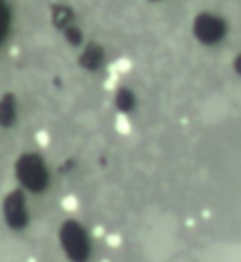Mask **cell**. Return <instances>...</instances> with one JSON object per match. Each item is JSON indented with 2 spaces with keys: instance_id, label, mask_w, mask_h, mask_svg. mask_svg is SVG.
I'll list each match as a JSON object with an SVG mask.
<instances>
[{
  "instance_id": "6da1fadb",
  "label": "cell",
  "mask_w": 241,
  "mask_h": 262,
  "mask_svg": "<svg viewBox=\"0 0 241 262\" xmlns=\"http://www.w3.org/2000/svg\"><path fill=\"white\" fill-rule=\"evenodd\" d=\"M64 207L66 209H73L75 207V199H64Z\"/></svg>"
}]
</instances>
